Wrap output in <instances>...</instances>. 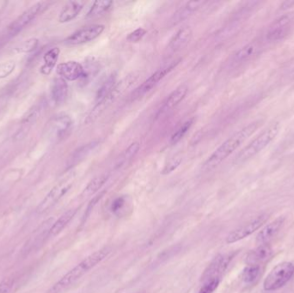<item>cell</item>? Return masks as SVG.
I'll return each instance as SVG.
<instances>
[{
    "label": "cell",
    "instance_id": "1",
    "mask_svg": "<svg viewBox=\"0 0 294 293\" xmlns=\"http://www.w3.org/2000/svg\"><path fill=\"white\" fill-rule=\"evenodd\" d=\"M110 253V248H104L86 257L80 264L66 274L46 293H62L78 280L98 264L102 262Z\"/></svg>",
    "mask_w": 294,
    "mask_h": 293
},
{
    "label": "cell",
    "instance_id": "2",
    "mask_svg": "<svg viewBox=\"0 0 294 293\" xmlns=\"http://www.w3.org/2000/svg\"><path fill=\"white\" fill-rule=\"evenodd\" d=\"M260 125V122L250 123L229 138L209 156L208 159L206 161L204 168L206 170L216 168L228 156L232 155L248 137H250L258 130Z\"/></svg>",
    "mask_w": 294,
    "mask_h": 293
},
{
    "label": "cell",
    "instance_id": "3",
    "mask_svg": "<svg viewBox=\"0 0 294 293\" xmlns=\"http://www.w3.org/2000/svg\"><path fill=\"white\" fill-rule=\"evenodd\" d=\"M138 74H131L124 78L119 82H117L116 84L114 86L113 89L96 104L95 107L92 108L89 116L86 118V122L87 124L94 122L96 120L98 119V117H100L102 114L104 113L108 108H110L118 99L122 98L134 84L136 81L138 80Z\"/></svg>",
    "mask_w": 294,
    "mask_h": 293
},
{
    "label": "cell",
    "instance_id": "4",
    "mask_svg": "<svg viewBox=\"0 0 294 293\" xmlns=\"http://www.w3.org/2000/svg\"><path fill=\"white\" fill-rule=\"evenodd\" d=\"M280 129V123H276L271 126L264 132H262L258 138H256L254 140L248 144L244 149H242L236 156L234 162L236 164L246 162L247 160L252 158L256 154L264 150L277 137Z\"/></svg>",
    "mask_w": 294,
    "mask_h": 293
},
{
    "label": "cell",
    "instance_id": "5",
    "mask_svg": "<svg viewBox=\"0 0 294 293\" xmlns=\"http://www.w3.org/2000/svg\"><path fill=\"white\" fill-rule=\"evenodd\" d=\"M294 275V263L283 262L274 268L264 280V289L266 292L279 290L290 280Z\"/></svg>",
    "mask_w": 294,
    "mask_h": 293
},
{
    "label": "cell",
    "instance_id": "6",
    "mask_svg": "<svg viewBox=\"0 0 294 293\" xmlns=\"http://www.w3.org/2000/svg\"><path fill=\"white\" fill-rule=\"evenodd\" d=\"M74 176H70L69 178H66L64 180L60 182V184H57L56 186H54L51 191L46 194V197L43 198L42 202L37 208V212L38 214H44L49 209L56 206L60 200L63 196L66 194V192L70 190L74 184Z\"/></svg>",
    "mask_w": 294,
    "mask_h": 293
},
{
    "label": "cell",
    "instance_id": "7",
    "mask_svg": "<svg viewBox=\"0 0 294 293\" xmlns=\"http://www.w3.org/2000/svg\"><path fill=\"white\" fill-rule=\"evenodd\" d=\"M181 58L176 60L174 62H170V64H166L160 70H156L152 76H149L144 82H142L140 86H138L134 92H132V99H138V98L143 96L147 92H150V90L154 89V87L161 81L164 80L170 72L174 70L178 66L179 63L181 62Z\"/></svg>",
    "mask_w": 294,
    "mask_h": 293
},
{
    "label": "cell",
    "instance_id": "8",
    "mask_svg": "<svg viewBox=\"0 0 294 293\" xmlns=\"http://www.w3.org/2000/svg\"><path fill=\"white\" fill-rule=\"evenodd\" d=\"M268 218V214H262L258 218H256L254 220L250 221L235 230H233L232 232H230V234L227 236L226 241L228 244H232L246 238L247 236L252 235L256 230H258L259 228L264 226V224L266 223Z\"/></svg>",
    "mask_w": 294,
    "mask_h": 293
},
{
    "label": "cell",
    "instance_id": "9",
    "mask_svg": "<svg viewBox=\"0 0 294 293\" xmlns=\"http://www.w3.org/2000/svg\"><path fill=\"white\" fill-rule=\"evenodd\" d=\"M104 30L105 26L102 24L86 26L74 32V34H70V36L66 38V43H68L69 45L76 46V45L90 42L100 36Z\"/></svg>",
    "mask_w": 294,
    "mask_h": 293
},
{
    "label": "cell",
    "instance_id": "10",
    "mask_svg": "<svg viewBox=\"0 0 294 293\" xmlns=\"http://www.w3.org/2000/svg\"><path fill=\"white\" fill-rule=\"evenodd\" d=\"M233 257H234L233 253L217 256L212 260V262L206 269L202 277V280L206 283L214 278H220L221 275L226 272Z\"/></svg>",
    "mask_w": 294,
    "mask_h": 293
},
{
    "label": "cell",
    "instance_id": "11",
    "mask_svg": "<svg viewBox=\"0 0 294 293\" xmlns=\"http://www.w3.org/2000/svg\"><path fill=\"white\" fill-rule=\"evenodd\" d=\"M45 7L44 2H38L26 10L24 12L19 16L15 21L9 26V30L12 34L18 33L19 31L24 28L28 24H30L32 20H34L39 13L42 12L43 8Z\"/></svg>",
    "mask_w": 294,
    "mask_h": 293
},
{
    "label": "cell",
    "instance_id": "12",
    "mask_svg": "<svg viewBox=\"0 0 294 293\" xmlns=\"http://www.w3.org/2000/svg\"><path fill=\"white\" fill-rule=\"evenodd\" d=\"M57 74L66 81H76L86 76L83 66L77 62H68L57 66Z\"/></svg>",
    "mask_w": 294,
    "mask_h": 293
},
{
    "label": "cell",
    "instance_id": "13",
    "mask_svg": "<svg viewBox=\"0 0 294 293\" xmlns=\"http://www.w3.org/2000/svg\"><path fill=\"white\" fill-rule=\"evenodd\" d=\"M291 20L288 16H283L270 25L266 32V39L270 42L282 40L288 34Z\"/></svg>",
    "mask_w": 294,
    "mask_h": 293
},
{
    "label": "cell",
    "instance_id": "14",
    "mask_svg": "<svg viewBox=\"0 0 294 293\" xmlns=\"http://www.w3.org/2000/svg\"><path fill=\"white\" fill-rule=\"evenodd\" d=\"M272 256L273 250L268 244L258 245V247L247 254L245 262L248 266H260L262 263L268 260Z\"/></svg>",
    "mask_w": 294,
    "mask_h": 293
},
{
    "label": "cell",
    "instance_id": "15",
    "mask_svg": "<svg viewBox=\"0 0 294 293\" xmlns=\"http://www.w3.org/2000/svg\"><path fill=\"white\" fill-rule=\"evenodd\" d=\"M72 124L74 122L70 116L66 114H60L52 120L50 131L56 138L62 140L70 131Z\"/></svg>",
    "mask_w": 294,
    "mask_h": 293
},
{
    "label": "cell",
    "instance_id": "16",
    "mask_svg": "<svg viewBox=\"0 0 294 293\" xmlns=\"http://www.w3.org/2000/svg\"><path fill=\"white\" fill-rule=\"evenodd\" d=\"M284 222H285V218L279 217L272 221L271 223L268 224L264 229L260 230L256 236V244L258 245L268 244V242L272 240L277 235V233L280 232Z\"/></svg>",
    "mask_w": 294,
    "mask_h": 293
},
{
    "label": "cell",
    "instance_id": "17",
    "mask_svg": "<svg viewBox=\"0 0 294 293\" xmlns=\"http://www.w3.org/2000/svg\"><path fill=\"white\" fill-rule=\"evenodd\" d=\"M193 36V31L188 26L182 28L176 33L168 43V49L172 52H179L188 45Z\"/></svg>",
    "mask_w": 294,
    "mask_h": 293
},
{
    "label": "cell",
    "instance_id": "18",
    "mask_svg": "<svg viewBox=\"0 0 294 293\" xmlns=\"http://www.w3.org/2000/svg\"><path fill=\"white\" fill-rule=\"evenodd\" d=\"M86 4L84 1H70L62 10L58 16V22L66 24L76 18Z\"/></svg>",
    "mask_w": 294,
    "mask_h": 293
},
{
    "label": "cell",
    "instance_id": "19",
    "mask_svg": "<svg viewBox=\"0 0 294 293\" xmlns=\"http://www.w3.org/2000/svg\"><path fill=\"white\" fill-rule=\"evenodd\" d=\"M68 95V84L66 81L62 78H56L52 80L51 84V96L52 101L57 105L64 102Z\"/></svg>",
    "mask_w": 294,
    "mask_h": 293
},
{
    "label": "cell",
    "instance_id": "20",
    "mask_svg": "<svg viewBox=\"0 0 294 293\" xmlns=\"http://www.w3.org/2000/svg\"><path fill=\"white\" fill-rule=\"evenodd\" d=\"M188 90V88L187 86H182L172 92L162 104V108L160 110V114L167 113L170 110H173L174 108L176 107L178 104H180L185 98L187 95Z\"/></svg>",
    "mask_w": 294,
    "mask_h": 293
},
{
    "label": "cell",
    "instance_id": "21",
    "mask_svg": "<svg viewBox=\"0 0 294 293\" xmlns=\"http://www.w3.org/2000/svg\"><path fill=\"white\" fill-rule=\"evenodd\" d=\"M205 4L204 1H190L185 4L184 6L178 10L172 18V24L176 25L187 19L188 16L196 12Z\"/></svg>",
    "mask_w": 294,
    "mask_h": 293
},
{
    "label": "cell",
    "instance_id": "22",
    "mask_svg": "<svg viewBox=\"0 0 294 293\" xmlns=\"http://www.w3.org/2000/svg\"><path fill=\"white\" fill-rule=\"evenodd\" d=\"M77 214V209H70L62 214L54 223L52 224L51 228L49 229V236H56L58 235L70 223V220L74 218L75 214Z\"/></svg>",
    "mask_w": 294,
    "mask_h": 293
},
{
    "label": "cell",
    "instance_id": "23",
    "mask_svg": "<svg viewBox=\"0 0 294 293\" xmlns=\"http://www.w3.org/2000/svg\"><path fill=\"white\" fill-rule=\"evenodd\" d=\"M258 51V44L256 42L250 43L239 49L233 57L232 63L234 64H242L244 62H248V60L254 56Z\"/></svg>",
    "mask_w": 294,
    "mask_h": 293
},
{
    "label": "cell",
    "instance_id": "24",
    "mask_svg": "<svg viewBox=\"0 0 294 293\" xmlns=\"http://www.w3.org/2000/svg\"><path fill=\"white\" fill-rule=\"evenodd\" d=\"M60 52V50L58 48H52L49 49L48 51L45 54L44 57H43L44 64L40 68L42 74L44 75H48L51 74V72L58 62Z\"/></svg>",
    "mask_w": 294,
    "mask_h": 293
},
{
    "label": "cell",
    "instance_id": "25",
    "mask_svg": "<svg viewBox=\"0 0 294 293\" xmlns=\"http://www.w3.org/2000/svg\"><path fill=\"white\" fill-rule=\"evenodd\" d=\"M99 144H100V142L98 140L92 141L90 143L86 144L83 146L78 148L70 156V159H69V164L72 166V165L75 164L77 162H81L82 160L89 156L93 150H95Z\"/></svg>",
    "mask_w": 294,
    "mask_h": 293
},
{
    "label": "cell",
    "instance_id": "26",
    "mask_svg": "<svg viewBox=\"0 0 294 293\" xmlns=\"http://www.w3.org/2000/svg\"><path fill=\"white\" fill-rule=\"evenodd\" d=\"M108 178H110L108 174H102L93 178L84 190V197H90V196L95 194L96 192H98L102 186L107 182Z\"/></svg>",
    "mask_w": 294,
    "mask_h": 293
},
{
    "label": "cell",
    "instance_id": "27",
    "mask_svg": "<svg viewBox=\"0 0 294 293\" xmlns=\"http://www.w3.org/2000/svg\"><path fill=\"white\" fill-rule=\"evenodd\" d=\"M113 1H107V0L106 1H96L87 13L86 18H96V16L108 12L113 6Z\"/></svg>",
    "mask_w": 294,
    "mask_h": 293
},
{
    "label": "cell",
    "instance_id": "28",
    "mask_svg": "<svg viewBox=\"0 0 294 293\" xmlns=\"http://www.w3.org/2000/svg\"><path fill=\"white\" fill-rule=\"evenodd\" d=\"M260 266H245L242 270V281L246 284H252L254 280H256L258 276L260 274Z\"/></svg>",
    "mask_w": 294,
    "mask_h": 293
},
{
    "label": "cell",
    "instance_id": "29",
    "mask_svg": "<svg viewBox=\"0 0 294 293\" xmlns=\"http://www.w3.org/2000/svg\"><path fill=\"white\" fill-rule=\"evenodd\" d=\"M194 119H190L187 122L182 124V125L176 130V131L172 134V138H170V144L174 146L176 144L181 141L184 138V136L186 135L188 130L191 128V126L193 125Z\"/></svg>",
    "mask_w": 294,
    "mask_h": 293
},
{
    "label": "cell",
    "instance_id": "30",
    "mask_svg": "<svg viewBox=\"0 0 294 293\" xmlns=\"http://www.w3.org/2000/svg\"><path fill=\"white\" fill-rule=\"evenodd\" d=\"M116 76L114 74L108 78L106 81L102 84L101 87L98 90V94H96L98 102L102 100L108 92H110L111 90L113 89L114 86H116Z\"/></svg>",
    "mask_w": 294,
    "mask_h": 293
},
{
    "label": "cell",
    "instance_id": "31",
    "mask_svg": "<svg viewBox=\"0 0 294 293\" xmlns=\"http://www.w3.org/2000/svg\"><path fill=\"white\" fill-rule=\"evenodd\" d=\"M182 161V156L181 154H176L175 156H172V158L168 159V162L164 165V167L162 168V174H170L180 166Z\"/></svg>",
    "mask_w": 294,
    "mask_h": 293
},
{
    "label": "cell",
    "instance_id": "32",
    "mask_svg": "<svg viewBox=\"0 0 294 293\" xmlns=\"http://www.w3.org/2000/svg\"><path fill=\"white\" fill-rule=\"evenodd\" d=\"M140 149V144L138 142H134L131 144L122 156L120 164H124V162H128L129 160L134 158L137 155Z\"/></svg>",
    "mask_w": 294,
    "mask_h": 293
},
{
    "label": "cell",
    "instance_id": "33",
    "mask_svg": "<svg viewBox=\"0 0 294 293\" xmlns=\"http://www.w3.org/2000/svg\"><path fill=\"white\" fill-rule=\"evenodd\" d=\"M126 198L124 196H120L116 198L114 200L112 204H111L110 210L114 215L120 216V212L123 211V209L126 206Z\"/></svg>",
    "mask_w": 294,
    "mask_h": 293
},
{
    "label": "cell",
    "instance_id": "34",
    "mask_svg": "<svg viewBox=\"0 0 294 293\" xmlns=\"http://www.w3.org/2000/svg\"><path fill=\"white\" fill-rule=\"evenodd\" d=\"M16 63L13 60L3 62L0 64V78H6L15 70Z\"/></svg>",
    "mask_w": 294,
    "mask_h": 293
},
{
    "label": "cell",
    "instance_id": "35",
    "mask_svg": "<svg viewBox=\"0 0 294 293\" xmlns=\"http://www.w3.org/2000/svg\"><path fill=\"white\" fill-rule=\"evenodd\" d=\"M38 43H39V42L36 38H31V39L25 40L19 46V52H32V51H34V49L36 48L37 46H38Z\"/></svg>",
    "mask_w": 294,
    "mask_h": 293
},
{
    "label": "cell",
    "instance_id": "36",
    "mask_svg": "<svg viewBox=\"0 0 294 293\" xmlns=\"http://www.w3.org/2000/svg\"><path fill=\"white\" fill-rule=\"evenodd\" d=\"M220 283V278H214V280L208 281L204 283V286L200 289L199 293H214L217 290Z\"/></svg>",
    "mask_w": 294,
    "mask_h": 293
},
{
    "label": "cell",
    "instance_id": "37",
    "mask_svg": "<svg viewBox=\"0 0 294 293\" xmlns=\"http://www.w3.org/2000/svg\"><path fill=\"white\" fill-rule=\"evenodd\" d=\"M147 31L143 28H138L137 30H135L134 31L131 32L130 34L126 37V40L129 42L131 43H137L138 42H140L143 37L146 34Z\"/></svg>",
    "mask_w": 294,
    "mask_h": 293
},
{
    "label": "cell",
    "instance_id": "38",
    "mask_svg": "<svg viewBox=\"0 0 294 293\" xmlns=\"http://www.w3.org/2000/svg\"><path fill=\"white\" fill-rule=\"evenodd\" d=\"M13 281L12 278H7L0 284V293H8L12 286Z\"/></svg>",
    "mask_w": 294,
    "mask_h": 293
}]
</instances>
